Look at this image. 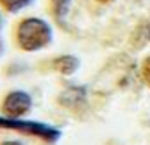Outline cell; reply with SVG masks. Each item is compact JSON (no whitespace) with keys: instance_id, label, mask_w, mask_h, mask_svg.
Wrapping results in <instances>:
<instances>
[{"instance_id":"10","label":"cell","mask_w":150,"mask_h":145,"mask_svg":"<svg viewBox=\"0 0 150 145\" xmlns=\"http://www.w3.org/2000/svg\"><path fill=\"white\" fill-rule=\"evenodd\" d=\"M145 36H147V40H150V24L145 28Z\"/></svg>"},{"instance_id":"8","label":"cell","mask_w":150,"mask_h":145,"mask_svg":"<svg viewBox=\"0 0 150 145\" xmlns=\"http://www.w3.org/2000/svg\"><path fill=\"white\" fill-rule=\"evenodd\" d=\"M142 76H143L145 83L150 87V57H147L142 64Z\"/></svg>"},{"instance_id":"11","label":"cell","mask_w":150,"mask_h":145,"mask_svg":"<svg viewBox=\"0 0 150 145\" xmlns=\"http://www.w3.org/2000/svg\"><path fill=\"white\" fill-rule=\"evenodd\" d=\"M2 50H4V43H2V40H0V54H2Z\"/></svg>"},{"instance_id":"13","label":"cell","mask_w":150,"mask_h":145,"mask_svg":"<svg viewBox=\"0 0 150 145\" xmlns=\"http://www.w3.org/2000/svg\"><path fill=\"white\" fill-rule=\"evenodd\" d=\"M0 24H2V17H0Z\"/></svg>"},{"instance_id":"9","label":"cell","mask_w":150,"mask_h":145,"mask_svg":"<svg viewBox=\"0 0 150 145\" xmlns=\"http://www.w3.org/2000/svg\"><path fill=\"white\" fill-rule=\"evenodd\" d=\"M0 145H23L19 140H5V142H2Z\"/></svg>"},{"instance_id":"3","label":"cell","mask_w":150,"mask_h":145,"mask_svg":"<svg viewBox=\"0 0 150 145\" xmlns=\"http://www.w3.org/2000/svg\"><path fill=\"white\" fill-rule=\"evenodd\" d=\"M33 107V99L28 92L14 90L5 95L2 102V112L7 117H23L26 116Z\"/></svg>"},{"instance_id":"7","label":"cell","mask_w":150,"mask_h":145,"mask_svg":"<svg viewBox=\"0 0 150 145\" xmlns=\"http://www.w3.org/2000/svg\"><path fill=\"white\" fill-rule=\"evenodd\" d=\"M0 4L9 12H19V11H23L30 5L31 0H0Z\"/></svg>"},{"instance_id":"4","label":"cell","mask_w":150,"mask_h":145,"mask_svg":"<svg viewBox=\"0 0 150 145\" xmlns=\"http://www.w3.org/2000/svg\"><path fill=\"white\" fill-rule=\"evenodd\" d=\"M86 100V92L85 88L81 87H73L69 88L67 92H64L59 97V102L64 107H69V109H78L81 104H85Z\"/></svg>"},{"instance_id":"6","label":"cell","mask_w":150,"mask_h":145,"mask_svg":"<svg viewBox=\"0 0 150 145\" xmlns=\"http://www.w3.org/2000/svg\"><path fill=\"white\" fill-rule=\"evenodd\" d=\"M69 5H71V0H52V11H54V16L59 23H62L64 17L67 16Z\"/></svg>"},{"instance_id":"12","label":"cell","mask_w":150,"mask_h":145,"mask_svg":"<svg viewBox=\"0 0 150 145\" xmlns=\"http://www.w3.org/2000/svg\"><path fill=\"white\" fill-rule=\"evenodd\" d=\"M97 2H102V4H105V2H110V0H97Z\"/></svg>"},{"instance_id":"2","label":"cell","mask_w":150,"mask_h":145,"mask_svg":"<svg viewBox=\"0 0 150 145\" xmlns=\"http://www.w3.org/2000/svg\"><path fill=\"white\" fill-rule=\"evenodd\" d=\"M0 130H14L23 135L36 136L47 144H55L60 138V130L55 126H50L47 123H38V121H26L23 117H7L0 116Z\"/></svg>"},{"instance_id":"1","label":"cell","mask_w":150,"mask_h":145,"mask_svg":"<svg viewBox=\"0 0 150 145\" xmlns=\"http://www.w3.org/2000/svg\"><path fill=\"white\" fill-rule=\"evenodd\" d=\"M54 33L50 24L40 17H26L23 19L16 29V42L21 50L36 52L50 45Z\"/></svg>"},{"instance_id":"5","label":"cell","mask_w":150,"mask_h":145,"mask_svg":"<svg viewBox=\"0 0 150 145\" xmlns=\"http://www.w3.org/2000/svg\"><path fill=\"white\" fill-rule=\"evenodd\" d=\"M78 68H79V60L74 55H60L54 60V69L60 74H64V76L74 74Z\"/></svg>"}]
</instances>
